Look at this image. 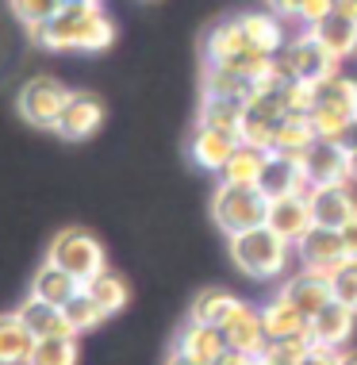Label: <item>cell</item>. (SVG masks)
Returning <instances> with one entry per match:
<instances>
[{
    "label": "cell",
    "mask_w": 357,
    "mask_h": 365,
    "mask_svg": "<svg viewBox=\"0 0 357 365\" xmlns=\"http://www.w3.org/2000/svg\"><path fill=\"white\" fill-rule=\"evenodd\" d=\"M27 38L43 51H108L115 43V24L104 16L100 4H66L46 24L27 27Z\"/></svg>",
    "instance_id": "obj_1"
},
{
    "label": "cell",
    "mask_w": 357,
    "mask_h": 365,
    "mask_svg": "<svg viewBox=\"0 0 357 365\" xmlns=\"http://www.w3.org/2000/svg\"><path fill=\"white\" fill-rule=\"evenodd\" d=\"M204 66H227V70L250 73L254 81H269L276 58L262 54L242 27V16H227L204 35Z\"/></svg>",
    "instance_id": "obj_2"
},
{
    "label": "cell",
    "mask_w": 357,
    "mask_h": 365,
    "mask_svg": "<svg viewBox=\"0 0 357 365\" xmlns=\"http://www.w3.org/2000/svg\"><path fill=\"white\" fill-rule=\"evenodd\" d=\"M227 254H231L234 269L246 273L254 281H273V277H284L292 262V242L281 239L273 227H254V231H242V235H231L227 242Z\"/></svg>",
    "instance_id": "obj_3"
},
{
    "label": "cell",
    "mask_w": 357,
    "mask_h": 365,
    "mask_svg": "<svg viewBox=\"0 0 357 365\" xmlns=\"http://www.w3.org/2000/svg\"><path fill=\"white\" fill-rule=\"evenodd\" d=\"M265 212H269V200L262 196V189H250V185H223L219 181V189L212 196V220L219 223V231L227 239L262 227Z\"/></svg>",
    "instance_id": "obj_4"
},
{
    "label": "cell",
    "mask_w": 357,
    "mask_h": 365,
    "mask_svg": "<svg viewBox=\"0 0 357 365\" xmlns=\"http://www.w3.org/2000/svg\"><path fill=\"white\" fill-rule=\"evenodd\" d=\"M276 73L289 77V81H300V85H319L338 73V58L315 38V31H304V35L289 38L284 51L276 54Z\"/></svg>",
    "instance_id": "obj_5"
},
{
    "label": "cell",
    "mask_w": 357,
    "mask_h": 365,
    "mask_svg": "<svg viewBox=\"0 0 357 365\" xmlns=\"http://www.w3.org/2000/svg\"><path fill=\"white\" fill-rule=\"evenodd\" d=\"M46 258L54 265H62L69 277H77L81 284L108 269V254H104L100 239H96L93 231H85V227H66V231H58L51 250H46Z\"/></svg>",
    "instance_id": "obj_6"
},
{
    "label": "cell",
    "mask_w": 357,
    "mask_h": 365,
    "mask_svg": "<svg viewBox=\"0 0 357 365\" xmlns=\"http://www.w3.org/2000/svg\"><path fill=\"white\" fill-rule=\"evenodd\" d=\"M66 101H69V88L62 81H54V77H31V81L19 88L16 108H19V115H24V123L54 131L58 120H62Z\"/></svg>",
    "instance_id": "obj_7"
},
{
    "label": "cell",
    "mask_w": 357,
    "mask_h": 365,
    "mask_svg": "<svg viewBox=\"0 0 357 365\" xmlns=\"http://www.w3.org/2000/svg\"><path fill=\"white\" fill-rule=\"evenodd\" d=\"M296 254H300V262H304L307 273L326 277V281H331L334 273L350 262V258H346V250H342V235L331 231V227H319V223H315L311 231L296 242Z\"/></svg>",
    "instance_id": "obj_8"
},
{
    "label": "cell",
    "mask_w": 357,
    "mask_h": 365,
    "mask_svg": "<svg viewBox=\"0 0 357 365\" xmlns=\"http://www.w3.org/2000/svg\"><path fill=\"white\" fill-rule=\"evenodd\" d=\"M265 227H273L281 239H289L292 246L304 239L307 231L315 227L311 215V192H292L281 196V200H269V212H265Z\"/></svg>",
    "instance_id": "obj_9"
},
{
    "label": "cell",
    "mask_w": 357,
    "mask_h": 365,
    "mask_svg": "<svg viewBox=\"0 0 357 365\" xmlns=\"http://www.w3.org/2000/svg\"><path fill=\"white\" fill-rule=\"evenodd\" d=\"M100 123H104V104L93 93H69V101L62 108V120H58L54 131L66 143H85L100 131Z\"/></svg>",
    "instance_id": "obj_10"
},
{
    "label": "cell",
    "mask_w": 357,
    "mask_h": 365,
    "mask_svg": "<svg viewBox=\"0 0 357 365\" xmlns=\"http://www.w3.org/2000/svg\"><path fill=\"white\" fill-rule=\"evenodd\" d=\"M265 200H281V196H292V192H311L307 185V173H304V158H289V154H269L265 162V173L257 181Z\"/></svg>",
    "instance_id": "obj_11"
},
{
    "label": "cell",
    "mask_w": 357,
    "mask_h": 365,
    "mask_svg": "<svg viewBox=\"0 0 357 365\" xmlns=\"http://www.w3.org/2000/svg\"><path fill=\"white\" fill-rule=\"evenodd\" d=\"M311 215H315V223H319V227L342 231V227L357 215V196H353V189H350L346 181L311 189Z\"/></svg>",
    "instance_id": "obj_12"
},
{
    "label": "cell",
    "mask_w": 357,
    "mask_h": 365,
    "mask_svg": "<svg viewBox=\"0 0 357 365\" xmlns=\"http://www.w3.org/2000/svg\"><path fill=\"white\" fill-rule=\"evenodd\" d=\"M173 350L185 354V358L196 361V365H215L231 346H227V339H223L219 327H204V323H192V319H188L185 327L177 331Z\"/></svg>",
    "instance_id": "obj_13"
},
{
    "label": "cell",
    "mask_w": 357,
    "mask_h": 365,
    "mask_svg": "<svg viewBox=\"0 0 357 365\" xmlns=\"http://www.w3.org/2000/svg\"><path fill=\"white\" fill-rule=\"evenodd\" d=\"M262 319L269 339H304L311 342V315H304L292 300H284L281 292L269 304H262Z\"/></svg>",
    "instance_id": "obj_14"
},
{
    "label": "cell",
    "mask_w": 357,
    "mask_h": 365,
    "mask_svg": "<svg viewBox=\"0 0 357 365\" xmlns=\"http://www.w3.org/2000/svg\"><path fill=\"white\" fill-rule=\"evenodd\" d=\"M353 327H357V312L346 308V304H338V300H331L311 319V342H315V346L346 350V342L353 339Z\"/></svg>",
    "instance_id": "obj_15"
},
{
    "label": "cell",
    "mask_w": 357,
    "mask_h": 365,
    "mask_svg": "<svg viewBox=\"0 0 357 365\" xmlns=\"http://www.w3.org/2000/svg\"><path fill=\"white\" fill-rule=\"evenodd\" d=\"M238 150V139L227 131H212V127H196L192 143H188V154L200 165L204 173H223V165L231 162V154Z\"/></svg>",
    "instance_id": "obj_16"
},
{
    "label": "cell",
    "mask_w": 357,
    "mask_h": 365,
    "mask_svg": "<svg viewBox=\"0 0 357 365\" xmlns=\"http://www.w3.org/2000/svg\"><path fill=\"white\" fill-rule=\"evenodd\" d=\"M223 339L231 350H242V354H262L265 342H269V334H265V319H262V308H250V304H242L231 323L223 327Z\"/></svg>",
    "instance_id": "obj_17"
},
{
    "label": "cell",
    "mask_w": 357,
    "mask_h": 365,
    "mask_svg": "<svg viewBox=\"0 0 357 365\" xmlns=\"http://www.w3.org/2000/svg\"><path fill=\"white\" fill-rule=\"evenodd\" d=\"M246 300H238L234 292L227 289H215V284H207V289H200L192 296V308H188V319L192 323H204V327H227L231 323V315L242 308Z\"/></svg>",
    "instance_id": "obj_18"
},
{
    "label": "cell",
    "mask_w": 357,
    "mask_h": 365,
    "mask_svg": "<svg viewBox=\"0 0 357 365\" xmlns=\"http://www.w3.org/2000/svg\"><path fill=\"white\" fill-rule=\"evenodd\" d=\"M81 289H85L81 281L69 277L62 265H54L51 258H46V262L35 269V277H31V292H27V296H35V300H46V304H54V308H66V304L73 300V296L81 292Z\"/></svg>",
    "instance_id": "obj_19"
},
{
    "label": "cell",
    "mask_w": 357,
    "mask_h": 365,
    "mask_svg": "<svg viewBox=\"0 0 357 365\" xmlns=\"http://www.w3.org/2000/svg\"><path fill=\"white\" fill-rule=\"evenodd\" d=\"M304 173H307V185H311V189L350 181V173H346V154L334 143H315L311 150L304 154Z\"/></svg>",
    "instance_id": "obj_20"
},
{
    "label": "cell",
    "mask_w": 357,
    "mask_h": 365,
    "mask_svg": "<svg viewBox=\"0 0 357 365\" xmlns=\"http://www.w3.org/2000/svg\"><path fill=\"white\" fill-rule=\"evenodd\" d=\"M281 296H284V300H292L296 308H300L304 315H311V319H315V315H319V312L326 308V304L334 300L331 281H326V277H315V273H307V269L284 281Z\"/></svg>",
    "instance_id": "obj_21"
},
{
    "label": "cell",
    "mask_w": 357,
    "mask_h": 365,
    "mask_svg": "<svg viewBox=\"0 0 357 365\" xmlns=\"http://www.w3.org/2000/svg\"><path fill=\"white\" fill-rule=\"evenodd\" d=\"M257 88H262V81H254L250 73L227 70V66H204V96H223V101L246 104Z\"/></svg>",
    "instance_id": "obj_22"
},
{
    "label": "cell",
    "mask_w": 357,
    "mask_h": 365,
    "mask_svg": "<svg viewBox=\"0 0 357 365\" xmlns=\"http://www.w3.org/2000/svg\"><path fill=\"white\" fill-rule=\"evenodd\" d=\"M35 334L27 331V323L16 312L0 315V365H27L35 350Z\"/></svg>",
    "instance_id": "obj_23"
},
{
    "label": "cell",
    "mask_w": 357,
    "mask_h": 365,
    "mask_svg": "<svg viewBox=\"0 0 357 365\" xmlns=\"http://www.w3.org/2000/svg\"><path fill=\"white\" fill-rule=\"evenodd\" d=\"M319 143L311 131V120L307 115H284L273 131V143H269V154H289V158H304L311 146Z\"/></svg>",
    "instance_id": "obj_24"
},
{
    "label": "cell",
    "mask_w": 357,
    "mask_h": 365,
    "mask_svg": "<svg viewBox=\"0 0 357 365\" xmlns=\"http://www.w3.org/2000/svg\"><path fill=\"white\" fill-rule=\"evenodd\" d=\"M265 162H269V150L238 143V150L231 154V162L223 165L219 181L223 185H250V189H257V181H262V173H265Z\"/></svg>",
    "instance_id": "obj_25"
},
{
    "label": "cell",
    "mask_w": 357,
    "mask_h": 365,
    "mask_svg": "<svg viewBox=\"0 0 357 365\" xmlns=\"http://www.w3.org/2000/svg\"><path fill=\"white\" fill-rule=\"evenodd\" d=\"M16 315L27 323V331L35 334V339H54V334H73L66 323V312L54 308V304L46 300H35V296H27L24 308H16Z\"/></svg>",
    "instance_id": "obj_26"
},
{
    "label": "cell",
    "mask_w": 357,
    "mask_h": 365,
    "mask_svg": "<svg viewBox=\"0 0 357 365\" xmlns=\"http://www.w3.org/2000/svg\"><path fill=\"white\" fill-rule=\"evenodd\" d=\"M311 31H315V38H319L326 51L338 58V62H342V58H350V54H357V24L350 16L331 12L323 24H315Z\"/></svg>",
    "instance_id": "obj_27"
},
{
    "label": "cell",
    "mask_w": 357,
    "mask_h": 365,
    "mask_svg": "<svg viewBox=\"0 0 357 365\" xmlns=\"http://www.w3.org/2000/svg\"><path fill=\"white\" fill-rule=\"evenodd\" d=\"M238 16H242V27H246V35H250V43H254L262 54L276 58V54L284 51L281 19H276L273 12H269V16H265V12H238Z\"/></svg>",
    "instance_id": "obj_28"
},
{
    "label": "cell",
    "mask_w": 357,
    "mask_h": 365,
    "mask_svg": "<svg viewBox=\"0 0 357 365\" xmlns=\"http://www.w3.org/2000/svg\"><path fill=\"white\" fill-rule=\"evenodd\" d=\"M85 292L93 296L96 304H100L104 315L123 312L127 300H131V289H127V281L119 277V273H112V269H104V273H96V277H88V281H85Z\"/></svg>",
    "instance_id": "obj_29"
},
{
    "label": "cell",
    "mask_w": 357,
    "mask_h": 365,
    "mask_svg": "<svg viewBox=\"0 0 357 365\" xmlns=\"http://www.w3.org/2000/svg\"><path fill=\"white\" fill-rule=\"evenodd\" d=\"M196 127H212V131H227L238 139L242 127V104L238 101H223V96H204L200 101V123Z\"/></svg>",
    "instance_id": "obj_30"
},
{
    "label": "cell",
    "mask_w": 357,
    "mask_h": 365,
    "mask_svg": "<svg viewBox=\"0 0 357 365\" xmlns=\"http://www.w3.org/2000/svg\"><path fill=\"white\" fill-rule=\"evenodd\" d=\"M81 346H77V334H54V339H38L31 350L27 365H77Z\"/></svg>",
    "instance_id": "obj_31"
},
{
    "label": "cell",
    "mask_w": 357,
    "mask_h": 365,
    "mask_svg": "<svg viewBox=\"0 0 357 365\" xmlns=\"http://www.w3.org/2000/svg\"><path fill=\"white\" fill-rule=\"evenodd\" d=\"M307 120H311L315 139H319V143H334V139L342 135V127L353 120V112H346V108H338V104H323V101H315V104H311V112H307Z\"/></svg>",
    "instance_id": "obj_32"
},
{
    "label": "cell",
    "mask_w": 357,
    "mask_h": 365,
    "mask_svg": "<svg viewBox=\"0 0 357 365\" xmlns=\"http://www.w3.org/2000/svg\"><path fill=\"white\" fill-rule=\"evenodd\" d=\"M62 312H66V323H69V331H73V334H88V331H96V327H100V323L108 319L104 308H100V304H96L85 289L77 292Z\"/></svg>",
    "instance_id": "obj_33"
},
{
    "label": "cell",
    "mask_w": 357,
    "mask_h": 365,
    "mask_svg": "<svg viewBox=\"0 0 357 365\" xmlns=\"http://www.w3.org/2000/svg\"><path fill=\"white\" fill-rule=\"evenodd\" d=\"M69 0H8V8H12V16L19 19L24 27H35V24H46V19H54Z\"/></svg>",
    "instance_id": "obj_34"
},
{
    "label": "cell",
    "mask_w": 357,
    "mask_h": 365,
    "mask_svg": "<svg viewBox=\"0 0 357 365\" xmlns=\"http://www.w3.org/2000/svg\"><path fill=\"white\" fill-rule=\"evenodd\" d=\"M307 346H311V342H304V339H269L265 350L257 354V361L262 365H300Z\"/></svg>",
    "instance_id": "obj_35"
},
{
    "label": "cell",
    "mask_w": 357,
    "mask_h": 365,
    "mask_svg": "<svg viewBox=\"0 0 357 365\" xmlns=\"http://www.w3.org/2000/svg\"><path fill=\"white\" fill-rule=\"evenodd\" d=\"M331 292H334V300L346 304V308H353L357 312V262H346L338 273L331 277Z\"/></svg>",
    "instance_id": "obj_36"
},
{
    "label": "cell",
    "mask_w": 357,
    "mask_h": 365,
    "mask_svg": "<svg viewBox=\"0 0 357 365\" xmlns=\"http://www.w3.org/2000/svg\"><path fill=\"white\" fill-rule=\"evenodd\" d=\"M331 12H338V0H300V19L307 27L323 24Z\"/></svg>",
    "instance_id": "obj_37"
},
{
    "label": "cell",
    "mask_w": 357,
    "mask_h": 365,
    "mask_svg": "<svg viewBox=\"0 0 357 365\" xmlns=\"http://www.w3.org/2000/svg\"><path fill=\"white\" fill-rule=\"evenodd\" d=\"M342 354H346V350H334V346H315V342H311L300 365H342Z\"/></svg>",
    "instance_id": "obj_38"
},
{
    "label": "cell",
    "mask_w": 357,
    "mask_h": 365,
    "mask_svg": "<svg viewBox=\"0 0 357 365\" xmlns=\"http://www.w3.org/2000/svg\"><path fill=\"white\" fill-rule=\"evenodd\" d=\"M276 19H300V0H265Z\"/></svg>",
    "instance_id": "obj_39"
},
{
    "label": "cell",
    "mask_w": 357,
    "mask_h": 365,
    "mask_svg": "<svg viewBox=\"0 0 357 365\" xmlns=\"http://www.w3.org/2000/svg\"><path fill=\"white\" fill-rule=\"evenodd\" d=\"M338 235H342V250H346V258H350V262H357V215H353V220L342 227Z\"/></svg>",
    "instance_id": "obj_40"
},
{
    "label": "cell",
    "mask_w": 357,
    "mask_h": 365,
    "mask_svg": "<svg viewBox=\"0 0 357 365\" xmlns=\"http://www.w3.org/2000/svg\"><path fill=\"white\" fill-rule=\"evenodd\" d=\"M334 146H338L342 154H353V150H357V115H353V120L342 127V135L334 139Z\"/></svg>",
    "instance_id": "obj_41"
},
{
    "label": "cell",
    "mask_w": 357,
    "mask_h": 365,
    "mask_svg": "<svg viewBox=\"0 0 357 365\" xmlns=\"http://www.w3.org/2000/svg\"><path fill=\"white\" fill-rule=\"evenodd\" d=\"M215 365H262V361H257L254 354H242V350H227V354H223V358L215 361Z\"/></svg>",
    "instance_id": "obj_42"
},
{
    "label": "cell",
    "mask_w": 357,
    "mask_h": 365,
    "mask_svg": "<svg viewBox=\"0 0 357 365\" xmlns=\"http://www.w3.org/2000/svg\"><path fill=\"white\" fill-rule=\"evenodd\" d=\"M338 12H342V16H350L353 24H357V0H338Z\"/></svg>",
    "instance_id": "obj_43"
},
{
    "label": "cell",
    "mask_w": 357,
    "mask_h": 365,
    "mask_svg": "<svg viewBox=\"0 0 357 365\" xmlns=\"http://www.w3.org/2000/svg\"><path fill=\"white\" fill-rule=\"evenodd\" d=\"M346 173H350V181H357V150L346 154Z\"/></svg>",
    "instance_id": "obj_44"
},
{
    "label": "cell",
    "mask_w": 357,
    "mask_h": 365,
    "mask_svg": "<svg viewBox=\"0 0 357 365\" xmlns=\"http://www.w3.org/2000/svg\"><path fill=\"white\" fill-rule=\"evenodd\" d=\"M165 365H196V361H188V358H185V354H177V350H173V354H170V358H165Z\"/></svg>",
    "instance_id": "obj_45"
},
{
    "label": "cell",
    "mask_w": 357,
    "mask_h": 365,
    "mask_svg": "<svg viewBox=\"0 0 357 365\" xmlns=\"http://www.w3.org/2000/svg\"><path fill=\"white\" fill-rule=\"evenodd\" d=\"M342 365H357V350H350V354H342Z\"/></svg>",
    "instance_id": "obj_46"
},
{
    "label": "cell",
    "mask_w": 357,
    "mask_h": 365,
    "mask_svg": "<svg viewBox=\"0 0 357 365\" xmlns=\"http://www.w3.org/2000/svg\"><path fill=\"white\" fill-rule=\"evenodd\" d=\"M69 4H100V0H69Z\"/></svg>",
    "instance_id": "obj_47"
}]
</instances>
